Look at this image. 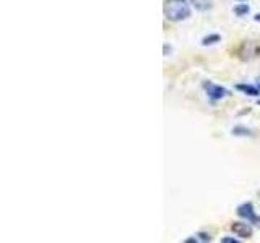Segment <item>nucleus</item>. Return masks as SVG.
<instances>
[{"instance_id": "obj_7", "label": "nucleus", "mask_w": 260, "mask_h": 243, "mask_svg": "<svg viewBox=\"0 0 260 243\" xmlns=\"http://www.w3.org/2000/svg\"><path fill=\"white\" fill-rule=\"evenodd\" d=\"M231 135L233 136H239V138H252L255 133H254V130L246 127V125H234L231 128Z\"/></svg>"}, {"instance_id": "obj_13", "label": "nucleus", "mask_w": 260, "mask_h": 243, "mask_svg": "<svg viewBox=\"0 0 260 243\" xmlns=\"http://www.w3.org/2000/svg\"><path fill=\"white\" fill-rule=\"evenodd\" d=\"M171 52H173V47H171V46H169V44L166 43L165 46H162V54H165V57H168V55H169Z\"/></svg>"}, {"instance_id": "obj_12", "label": "nucleus", "mask_w": 260, "mask_h": 243, "mask_svg": "<svg viewBox=\"0 0 260 243\" xmlns=\"http://www.w3.org/2000/svg\"><path fill=\"white\" fill-rule=\"evenodd\" d=\"M234 237H221V243H239L241 241V238H234Z\"/></svg>"}, {"instance_id": "obj_16", "label": "nucleus", "mask_w": 260, "mask_h": 243, "mask_svg": "<svg viewBox=\"0 0 260 243\" xmlns=\"http://www.w3.org/2000/svg\"><path fill=\"white\" fill-rule=\"evenodd\" d=\"M239 2H246V0H239Z\"/></svg>"}, {"instance_id": "obj_3", "label": "nucleus", "mask_w": 260, "mask_h": 243, "mask_svg": "<svg viewBox=\"0 0 260 243\" xmlns=\"http://www.w3.org/2000/svg\"><path fill=\"white\" fill-rule=\"evenodd\" d=\"M236 213H238V216L241 219H244V221H247L249 224H252L254 227H258V229H260V216L257 214V211H255L254 205H252L250 201L241 202V205L238 206V209H236Z\"/></svg>"}, {"instance_id": "obj_5", "label": "nucleus", "mask_w": 260, "mask_h": 243, "mask_svg": "<svg viewBox=\"0 0 260 243\" xmlns=\"http://www.w3.org/2000/svg\"><path fill=\"white\" fill-rule=\"evenodd\" d=\"M238 54L242 60H252V59H255V57L260 55V47L254 43H250V40H246V43L241 44Z\"/></svg>"}, {"instance_id": "obj_15", "label": "nucleus", "mask_w": 260, "mask_h": 243, "mask_svg": "<svg viewBox=\"0 0 260 243\" xmlns=\"http://www.w3.org/2000/svg\"><path fill=\"white\" fill-rule=\"evenodd\" d=\"M255 85H257V88L260 89V76H257V79H255Z\"/></svg>"}, {"instance_id": "obj_14", "label": "nucleus", "mask_w": 260, "mask_h": 243, "mask_svg": "<svg viewBox=\"0 0 260 243\" xmlns=\"http://www.w3.org/2000/svg\"><path fill=\"white\" fill-rule=\"evenodd\" d=\"M254 21H255V23H260V13H257V15L254 16Z\"/></svg>"}, {"instance_id": "obj_9", "label": "nucleus", "mask_w": 260, "mask_h": 243, "mask_svg": "<svg viewBox=\"0 0 260 243\" xmlns=\"http://www.w3.org/2000/svg\"><path fill=\"white\" fill-rule=\"evenodd\" d=\"M249 12H250V7L247 4H238L233 8V13L236 16H239V18H242V16H247Z\"/></svg>"}, {"instance_id": "obj_8", "label": "nucleus", "mask_w": 260, "mask_h": 243, "mask_svg": "<svg viewBox=\"0 0 260 243\" xmlns=\"http://www.w3.org/2000/svg\"><path fill=\"white\" fill-rule=\"evenodd\" d=\"M218 43H221V34H218V32H210V34L207 36H203L202 40H200V44L203 47H210V46H215Z\"/></svg>"}, {"instance_id": "obj_17", "label": "nucleus", "mask_w": 260, "mask_h": 243, "mask_svg": "<svg viewBox=\"0 0 260 243\" xmlns=\"http://www.w3.org/2000/svg\"><path fill=\"white\" fill-rule=\"evenodd\" d=\"M257 104H258V105H260V99H258V102H257Z\"/></svg>"}, {"instance_id": "obj_6", "label": "nucleus", "mask_w": 260, "mask_h": 243, "mask_svg": "<svg viewBox=\"0 0 260 243\" xmlns=\"http://www.w3.org/2000/svg\"><path fill=\"white\" fill-rule=\"evenodd\" d=\"M236 89H238V91H241L242 94L250 96V97H257V96H260V89L257 88V85L239 83V85H236Z\"/></svg>"}, {"instance_id": "obj_1", "label": "nucleus", "mask_w": 260, "mask_h": 243, "mask_svg": "<svg viewBox=\"0 0 260 243\" xmlns=\"http://www.w3.org/2000/svg\"><path fill=\"white\" fill-rule=\"evenodd\" d=\"M162 12H165V18L168 21L179 23L190 18L192 8L187 4V0H166Z\"/></svg>"}, {"instance_id": "obj_2", "label": "nucleus", "mask_w": 260, "mask_h": 243, "mask_svg": "<svg viewBox=\"0 0 260 243\" xmlns=\"http://www.w3.org/2000/svg\"><path fill=\"white\" fill-rule=\"evenodd\" d=\"M202 88H203V91H205L207 97L210 101H213V102H218V101H223L226 99V97H230L231 96V91L230 89H226L224 86L221 85H216L213 83V81H203L202 83Z\"/></svg>"}, {"instance_id": "obj_4", "label": "nucleus", "mask_w": 260, "mask_h": 243, "mask_svg": "<svg viewBox=\"0 0 260 243\" xmlns=\"http://www.w3.org/2000/svg\"><path fill=\"white\" fill-rule=\"evenodd\" d=\"M231 232L241 240H249L254 235V229H252V224H249L247 221H238L231 224Z\"/></svg>"}, {"instance_id": "obj_10", "label": "nucleus", "mask_w": 260, "mask_h": 243, "mask_svg": "<svg viewBox=\"0 0 260 243\" xmlns=\"http://www.w3.org/2000/svg\"><path fill=\"white\" fill-rule=\"evenodd\" d=\"M193 7L197 8V10L205 12L208 8H211V0H193Z\"/></svg>"}, {"instance_id": "obj_11", "label": "nucleus", "mask_w": 260, "mask_h": 243, "mask_svg": "<svg viewBox=\"0 0 260 243\" xmlns=\"http://www.w3.org/2000/svg\"><path fill=\"white\" fill-rule=\"evenodd\" d=\"M195 237H197V240L199 241H211V235L210 233H207V232H197L195 233Z\"/></svg>"}]
</instances>
